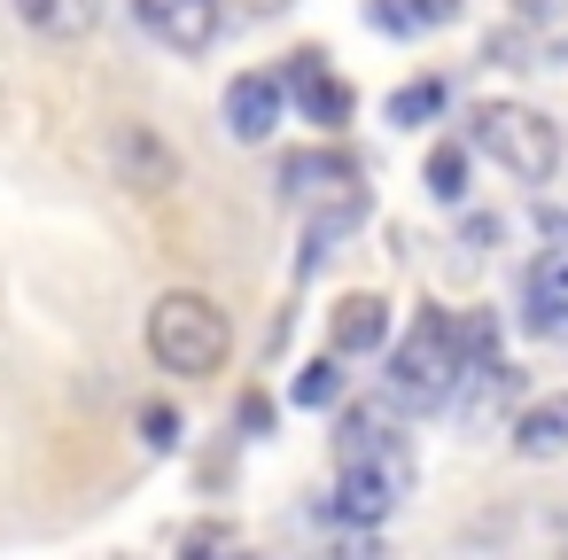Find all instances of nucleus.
<instances>
[{
    "instance_id": "obj_1",
    "label": "nucleus",
    "mask_w": 568,
    "mask_h": 560,
    "mask_svg": "<svg viewBox=\"0 0 568 560\" xmlns=\"http://www.w3.org/2000/svg\"><path fill=\"white\" fill-rule=\"evenodd\" d=\"M335 459H343V475H335V513L343 521H389L397 498L413 490V459H405L397 436H374V413L343 420Z\"/></svg>"
},
{
    "instance_id": "obj_2",
    "label": "nucleus",
    "mask_w": 568,
    "mask_h": 560,
    "mask_svg": "<svg viewBox=\"0 0 568 560\" xmlns=\"http://www.w3.org/2000/svg\"><path fill=\"white\" fill-rule=\"evenodd\" d=\"M149 358L180 381H203L234 358V319L203 296V288H164L149 304Z\"/></svg>"
},
{
    "instance_id": "obj_3",
    "label": "nucleus",
    "mask_w": 568,
    "mask_h": 560,
    "mask_svg": "<svg viewBox=\"0 0 568 560\" xmlns=\"http://www.w3.org/2000/svg\"><path fill=\"white\" fill-rule=\"evenodd\" d=\"M459 366H467L459 327H452L444 312H420V327L389 350L382 389H389V405H397V413H444V405H452V389H459Z\"/></svg>"
},
{
    "instance_id": "obj_4",
    "label": "nucleus",
    "mask_w": 568,
    "mask_h": 560,
    "mask_svg": "<svg viewBox=\"0 0 568 560\" xmlns=\"http://www.w3.org/2000/svg\"><path fill=\"white\" fill-rule=\"evenodd\" d=\"M467 133H475V149H483L506 180H521V187H545V180L560 172V125H552L545 110H529V102H483Z\"/></svg>"
},
{
    "instance_id": "obj_5",
    "label": "nucleus",
    "mask_w": 568,
    "mask_h": 560,
    "mask_svg": "<svg viewBox=\"0 0 568 560\" xmlns=\"http://www.w3.org/2000/svg\"><path fill=\"white\" fill-rule=\"evenodd\" d=\"M281 79H288V94L304 102V118H312L320 133H343V125H351V86L327 71V55H320V48L288 55V71H281Z\"/></svg>"
},
{
    "instance_id": "obj_6",
    "label": "nucleus",
    "mask_w": 568,
    "mask_h": 560,
    "mask_svg": "<svg viewBox=\"0 0 568 560\" xmlns=\"http://www.w3.org/2000/svg\"><path fill=\"white\" fill-rule=\"evenodd\" d=\"M226 133L234 141H273V125H281V110H288V79H273V71H242L234 86H226Z\"/></svg>"
},
{
    "instance_id": "obj_7",
    "label": "nucleus",
    "mask_w": 568,
    "mask_h": 560,
    "mask_svg": "<svg viewBox=\"0 0 568 560\" xmlns=\"http://www.w3.org/2000/svg\"><path fill=\"white\" fill-rule=\"evenodd\" d=\"M133 9L172 55H203L219 40V0H133Z\"/></svg>"
},
{
    "instance_id": "obj_8",
    "label": "nucleus",
    "mask_w": 568,
    "mask_h": 560,
    "mask_svg": "<svg viewBox=\"0 0 568 560\" xmlns=\"http://www.w3.org/2000/svg\"><path fill=\"white\" fill-rule=\"evenodd\" d=\"M118 172H125L141 195H172V187H180V156L156 141V125H118Z\"/></svg>"
},
{
    "instance_id": "obj_9",
    "label": "nucleus",
    "mask_w": 568,
    "mask_h": 560,
    "mask_svg": "<svg viewBox=\"0 0 568 560\" xmlns=\"http://www.w3.org/2000/svg\"><path fill=\"white\" fill-rule=\"evenodd\" d=\"M521 312L537 335H560L568 327V250H537L529 281H521Z\"/></svg>"
},
{
    "instance_id": "obj_10",
    "label": "nucleus",
    "mask_w": 568,
    "mask_h": 560,
    "mask_svg": "<svg viewBox=\"0 0 568 560\" xmlns=\"http://www.w3.org/2000/svg\"><path fill=\"white\" fill-rule=\"evenodd\" d=\"M382 335H389V304L382 296H343L335 304V358H358V350H382Z\"/></svg>"
},
{
    "instance_id": "obj_11",
    "label": "nucleus",
    "mask_w": 568,
    "mask_h": 560,
    "mask_svg": "<svg viewBox=\"0 0 568 560\" xmlns=\"http://www.w3.org/2000/svg\"><path fill=\"white\" fill-rule=\"evenodd\" d=\"M514 451H521V459H560V451H568V397H537V405H521V420H514Z\"/></svg>"
},
{
    "instance_id": "obj_12",
    "label": "nucleus",
    "mask_w": 568,
    "mask_h": 560,
    "mask_svg": "<svg viewBox=\"0 0 568 560\" xmlns=\"http://www.w3.org/2000/svg\"><path fill=\"white\" fill-rule=\"evenodd\" d=\"M40 40H87L102 24V0H9Z\"/></svg>"
},
{
    "instance_id": "obj_13",
    "label": "nucleus",
    "mask_w": 568,
    "mask_h": 560,
    "mask_svg": "<svg viewBox=\"0 0 568 560\" xmlns=\"http://www.w3.org/2000/svg\"><path fill=\"white\" fill-rule=\"evenodd\" d=\"M459 17V0H366V24L389 32V40H413V32H436Z\"/></svg>"
},
{
    "instance_id": "obj_14",
    "label": "nucleus",
    "mask_w": 568,
    "mask_h": 560,
    "mask_svg": "<svg viewBox=\"0 0 568 560\" xmlns=\"http://www.w3.org/2000/svg\"><path fill=\"white\" fill-rule=\"evenodd\" d=\"M288 397H296L304 413H320V405H335V397H343V366H335V358H312V366L296 374V389H288Z\"/></svg>"
},
{
    "instance_id": "obj_15",
    "label": "nucleus",
    "mask_w": 568,
    "mask_h": 560,
    "mask_svg": "<svg viewBox=\"0 0 568 560\" xmlns=\"http://www.w3.org/2000/svg\"><path fill=\"white\" fill-rule=\"evenodd\" d=\"M444 110V79H413L397 102H389V125H420V118H436Z\"/></svg>"
},
{
    "instance_id": "obj_16",
    "label": "nucleus",
    "mask_w": 568,
    "mask_h": 560,
    "mask_svg": "<svg viewBox=\"0 0 568 560\" xmlns=\"http://www.w3.org/2000/svg\"><path fill=\"white\" fill-rule=\"evenodd\" d=\"M428 187H436V203H459L467 195V156L459 149H436L428 156Z\"/></svg>"
},
{
    "instance_id": "obj_17",
    "label": "nucleus",
    "mask_w": 568,
    "mask_h": 560,
    "mask_svg": "<svg viewBox=\"0 0 568 560\" xmlns=\"http://www.w3.org/2000/svg\"><path fill=\"white\" fill-rule=\"evenodd\" d=\"M250 9H288V0H250Z\"/></svg>"
}]
</instances>
